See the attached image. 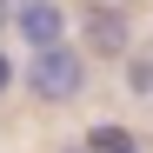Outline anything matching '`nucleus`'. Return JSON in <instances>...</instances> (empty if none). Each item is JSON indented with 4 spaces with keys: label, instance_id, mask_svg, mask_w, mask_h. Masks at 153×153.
<instances>
[{
    "label": "nucleus",
    "instance_id": "nucleus-6",
    "mask_svg": "<svg viewBox=\"0 0 153 153\" xmlns=\"http://www.w3.org/2000/svg\"><path fill=\"white\" fill-rule=\"evenodd\" d=\"M13 27V0H0V33H7Z\"/></svg>",
    "mask_w": 153,
    "mask_h": 153
},
{
    "label": "nucleus",
    "instance_id": "nucleus-7",
    "mask_svg": "<svg viewBox=\"0 0 153 153\" xmlns=\"http://www.w3.org/2000/svg\"><path fill=\"white\" fill-rule=\"evenodd\" d=\"M7 80H13V60H7V53H0V93H7Z\"/></svg>",
    "mask_w": 153,
    "mask_h": 153
},
{
    "label": "nucleus",
    "instance_id": "nucleus-8",
    "mask_svg": "<svg viewBox=\"0 0 153 153\" xmlns=\"http://www.w3.org/2000/svg\"><path fill=\"white\" fill-rule=\"evenodd\" d=\"M73 153H87V146H73Z\"/></svg>",
    "mask_w": 153,
    "mask_h": 153
},
{
    "label": "nucleus",
    "instance_id": "nucleus-2",
    "mask_svg": "<svg viewBox=\"0 0 153 153\" xmlns=\"http://www.w3.org/2000/svg\"><path fill=\"white\" fill-rule=\"evenodd\" d=\"M80 40H87L93 60H126V53H133V27H126V13L113 7V0H107V7H87Z\"/></svg>",
    "mask_w": 153,
    "mask_h": 153
},
{
    "label": "nucleus",
    "instance_id": "nucleus-3",
    "mask_svg": "<svg viewBox=\"0 0 153 153\" xmlns=\"http://www.w3.org/2000/svg\"><path fill=\"white\" fill-rule=\"evenodd\" d=\"M13 33L27 40V53L60 47V40H67V13L53 7V0H20V7H13Z\"/></svg>",
    "mask_w": 153,
    "mask_h": 153
},
{
    "label": "nucleus",
    "instance_id": "nucleus-5",
    "mask_svg": "<svg viewBox=\"0 0 153 153\" xmlns=\"http://www.w3.org/2000/svg\"><path fill=\"white\" fill-rule=\"evenodd\" d=\"M126 87H133V93H153V53H126Z\"/></svg>",
    "mask_w": 153,
    "mask_h": 153
},
{
    "label": "nucleus",
    "instance_id": "nucleus-9",
    "mask_svg": "<svg viewBox=\"0 0 153 153\" xmlns=\"http://www.w3.org/2000/svg\"><path fill=\"white\" fill-rule=\"evenodd\" d=\"M113 7H120V0H113Z\"/></svg>",
    "mask_w": 153,
    "mask_h": 153
},
{
    "label": "nucleus",
    "instance_id": "nucleus-1",
    "mask_svg": "<svg viewBox=\"0 0 153 153\" xmlns=\"http://www.w3.org/2000/svg\"><path fill=\"white\" fill-rule=\"evenodd\" d=\"M87 60H93V53H87V47H73V40L27 53V93H33V100H47V107L80 100V87H87Z\"/></svg>",
    "mask_w": 153,
    "mask_h": 153
},
{
    "label": "nucleus",
    "instance_id": "nucleus-4",
    "mask_svg": "<svg viewBox=\"0 0 153 153\" xmlns=\"http://www.w3.org/2000/svg\"><path fill=\"white\" fill-rule=\"evenodd\" d=\"M80 146H87V153H140V140H133V126H120V120H93Z\"/></svg>",
    "mask_w": 153,
    "mask_h": 153
}]
</instances>
